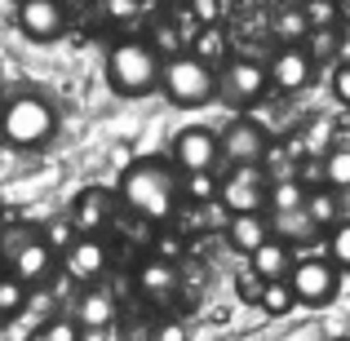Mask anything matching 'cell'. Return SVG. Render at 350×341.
Here are the masks:
<instances>
[{
    "label": "cell",
    "instance_id": "obj_1",
    "mask_svg": "<svg viewBox=\"0 0 350 341\" xmlns=\"http://www.w3.org/2000/svg\"><path fill=\"white\" fill-rule=\"evenodd\" d=\"M120 200H124V208L133 217L164 226L173 213H178L182 178L173 173L169 160H160V155H142V160H133L124 173H120Z\"/></svg>",
    "mask_w": 350,
    "mask_h": 341
},
{
    "label": "cell",
    "instance_id": "obj_2",
    "mask_svg": "<svg viewBox=\"0 0 350 341\" xmlns=\"http://www.w3.org/2000/svg\"><path fill=\"white\" fill-rule=\"evenodd\" d=\"M160 53L146 40H120L107 53V80L120 98H146L160 89Z\"/></svg>",
    "mask_w": 350,
    "mask_h": 341
},
{
    "label": "cell",
    "instance_id": "obj_3",
    "mask_svg": "<svg viewBox=\"0 0 350 341\" xmlns=\"http://www.w3.org/2000/svg\"><path fill=\"white\" fill-rule=\"evenodd\" d=\"M53 128H58V115H53V107L44 103V98H36V94L9 98L5 111H0V137H5L9 146H18V151L44 146L53 137Z\"/></svg>",
    "mask_w": 350,
    "mask_h": 341
},
{
    "label": "cell",
    "instance_id": "obj_4",
    "mask_svg": "<svg viewBox=\"0 0 350 341\" xmlns=\"http://www.w3.org/2000/svg\"><path fill=\"white\" fill-rule=\"evenodd\" d=\"M160 89L178 107H200L217 94V71L208 62H200L196 53H173L160 67Z\"/></svg>",
    "mask_w": 350,
    "mask_h": 341
},
{
    "label": "cell",
    "instance_id": "obj_5",
    "mask_svg": "<svg viewBox=\"0 0 350 341\" xmlns=\"http://www.w3.org/2000/svg\"><path fill=\"white\" fill-rule=\"evenodd\" d=\"M288 288L297 306H328L342 292V271L328 257H297L288 271Z\"/></svg>",
    "mask_w": 350,
    "mask_h": 341
},
{
    "label": "cell",
    "instance_id": "obj_6",
    "mask_svg": "<svg viewBox=\"0 0 350 341\" xmlns=\"http://www.w3.org/2000/svg\"><path fill=\"white\" fill-rule=\"evenodd\" d=\"M266 191H271V182H266V173L257 169V164H235L231 178H222V187H217V200H222V208L231 217L262 213L266 208Z\"/></svg>",
    "mask_w": 350,
    "mask_h": 341
},
{
    "label": "cell",
    "instance_id": "obj_7",
    "mask_svg": "<svg viewBox=\"0 0 350 341\" xmlns=\"http://www.w3.org/2000/svg\"><path fill=\"white\" fill-rule=\"evenodd\" d=\"M271 89V76L257 58H226L222 71H217V94L231 107H248Z\"/></svg>",
    "mask_w": 350,
    "mask_h": 341
},
{
    "label": "cell",
    "instance_id": "obj_8",
    "mask_svg": "<svg viewBox=\"0 0 350 341\" xmlns=\"http://www.w3.org/2000/svg\"><path fill=\"white\" fill-rule=\"evenodd\" d=\"M217 151L231 164H262L266 155H271V137H266V128L257 124L253 115H235L231 124L217 133Z\"/></svg>",
    "mask_w": 350,
    "mask_h": 341
},
{
    "label": "cell",
    "instance_id": "obj_9",
    "mask_svg": "<svg viewBox=\"0 0 350 341\" xmlns=\"http://www.w3.org/2000/svg\"><path fill=\"white\" fill-rule=\"evenodd\" d=\"M222 160L217 151V133L204 124H187L173 133V164L182 173H213V164Z\"/></svg>",
    "mask_w": 350,
    "mask_h": 341
},
{
    "label": "cell",
    "instance_id": "obj_10",
    "mask_svg": "<svg viewBox=\"0 0 350 341\" xmlns=\"http://www.w3.org/2000/svg\"><path fill=\"white\" fill-rule=\"evenodd\" d=\"M18 27L27 40L49 44L67 27V9H62V0H18Z\"/></svg>",
    "mask_w": 350,
    "mask_h": 341
},
{
    "label": "cell",
    "instance_id": "obj_11",
    "mask_svg": "<svg viewBox=\"0 0 350 341\" xmlns=\"http://www.w3.org/2000/svg\"><path fill=\"white\" fill-rule=\"evenodd\" d=\"M266 76H271V85L280 89V94H297V89H306L310 80H315V62H310V53L301 49V44H284V49L266 62Z\"/></svg>",
    "mask_w": 350,
    "mask_h": 341
},
{
    "label": "cell",
    "instance_id": "obj_12",
    "mask_svg": "<svg viewBox=\"0 0 350 341\" xmlns=\"http://www.w3.org/2000/svg\"><path fill=\"white\" fill-rule=\"evenodd\" d=\"M67 222H71L76 235H98V230H107V222H111V195H107L103 187H85L71 200Z\"/></svg>",
    "mask_w": 350,
    "mask_h": 341
},
{
    "label": "cell",
    "instance_id": "obj_13",
    "mask_svg": "<svg viewBox=\"0 0 350 341\" xmlns=\"http://www.w3.org/2000/svg\"><path fill=\"white\" fill-rule=\"evenodd\" d=\"M53 271V248L44 244V239H27L23 248H14V257H9V275H14L18 284H44Z\"/></svg>",
    "mask_w": 350,
    "mask_h": 341
},
{
    "label": "cell",
    "instance_id": "obj_14",
    "mask_svg": "<svg viewBox=\"0 0 350 341\" xmlns=\"http://www.w3.org/2000/svg\"><path fill=\"white\" fill-rule=\"evenodd\" d=\"M107 271V244L98 235H76L67 248V275L71 279H98Z\"/></svg>",
    "mask_w": 350,
    "mask_h": 341
},
{
    "label": "cell",
    "instance_id": "obj_15",
    "mask_svg": "<svg viewBox=\"0 0 350 341\" xmlns=\"http://www.w3.org/2000/svg\"><path fill=\"white\" fill-rule=\"evenodd\" d=\"M248 271H253L262 284H271V279H288V271H293V244L266 239L257 253H248Z\"/></svg>",
    "mask_w": 350,
    "mask_h": 341
},
{
    "label": "cell",
    "instance_id": "obj_16",
    "mask_svg": "<svg viewBox=\"0 0 350 341\" xmlns=\"http://www.w3.org/2000/svg\"><path fill=\"white\" fill-rule=\"evenodd\" d=\"M271 239V222L262 213H239L226 217V244L239 248V253H257V248Z\"/></svg>",
    "mask_w": 350,
    "mask_h": 341
},
{
    "label": "cell",
    "instance_id": "obj_17",
    "mask_svg": "<svg viewBox=\"0 0 350 341\" xmlns=\"http://www.w3.org/2000/svg\"><path fill=\"white\" fill-rule=\"evenodd\" d=\"M80 324V333L85 328H107V324H116V297L107 288H89L85 297L76 301V315H71Z\"/></svg>",
    "mask_w": 350,
    "mask_h": 341
},
{
    "label": "cell",
    "instance_id": "obj_18",
    "mask_svg": "<svg viewBox=\"0 0 350 341\" xmlns=\"http://www.w3.org/2000/svg\"><path fill=\"white\" fill-rule=\"evenodd\" d=\"M301 213L310 217V226H328L333 230L337 222H342V200H337V191H328V187H315V191H306V204H301Z\"/></svg>",
    "mask_w": 350,
    "mask_h": 341
},
{
    "label": "cell",
    "instance_id": "obj_19",
    "mask_svg": "<svg viewBox=\"0 0 350 341\" xmlns=\"http://www.w3.org/2000/svg\"><path fill=\"white\" fill-rule=\"evenodd\" d=\"M137 288L142 292H151V297H164V292H173L178 288V266L173 262H146V266H137Z\"/></svg>",
    "mask_w": 350,
    "mask_h": 341
},
{
    "label": "cell",
    "instance_id": "obj_20",
    "mask_svg": "<svg viewBox=\"0 0 350 341\" xmlns=\"http://www.w3.org/2000/svg\"><path fill=\"white\" fill-rule=\"evenodd\" d=\"M319 182H324L328 191H350V146H333V151L319 160Z\"/></svg>",
    "mask_w": 350,
    "mask_h": 341
},
{
    "label": "cell",
    "instance_id": "obj_21",
    "mask_svg": "<svg viewBox=\"0 0 350 341\" xmlns=\"http://www.w3.org/2000/svg\"><path fill=\"white\" fill-rule=\"evenodd\" d=\"M266 204H271V213H297L306 204V187L297 178H275L266 191Z\"/></svg>",
    "mask_w": 350,
    "mask_h": 341
},
{
    "label": "cell",
    "instance_id": "obj_22",
    "mask_svg": "<svg viewBox=\"0 0 350 341\" xmlns=\"http://www.w3.org/2000/svg\"><path fill=\"white\" fill-rule=\"evenodd\" d=\"M293 306H297V297H293L288 279H271V284H262V297H257V310H266V315L284 319Z\"/></svg>",
    "mask_w": 350,
    "mask_h": 341
},
{
    "label": "cell",
    "instance_id": "obj_23",
    "mask_svg": "<svg viewBox=\"0 0 350 341\" xmlns=\"http://www.w3.org/2000/svg\"><path fill=\"white\" fill-rule=\"evenodd\" d=\"M306 14H301V5H284L280 14H275V36H280L284 44H301L306 40Z\"/></svg>",
    "mask_w": 350,
    "mask_h": 341
},
{
    "label": "cell",
    "instance_id": "obj_24",
    "mask_svg": "<svg viewBox=\"0 0 350 341\" xmlns=\"http://www.w3.org/2000/svg\"><path fill=\"white\" fill-rule=\"evenodd\" d=\"M324 253H328V262H333L342 275H350V217H346V222H337L333 230H328Z\"/></svg>",
    "mask_w": 350,
    "mask_h": 341
},
{
    "label": "cell",
    "instance_id": "obj_25",
    "mask_svg": "<svg viewBox=\"0 0 350 341\" xmlns=\"http://www.w3.org/2000/svg\"><path fill=\"white\" fill-rule=\"evenodd\" d=\"M271 230H280V244H288V239H310L315 235V226H310V217L301 213H275L271 217Z\"/></svg>",
    "mask_w": 350,
    "mask_h": 341
},
{
    "label": "cell",
    "instance_id": "obj_26",
    "mask_svg": "<svg viewBox=\"0 0 350 341\" xmlns=\"http://www.w3.org/2000/svg\"><path fill=\"white\" fill-rule=\"evenodd\" d=\"M301 49L310 53V62H328L337 53V27H315V31H306V40H301Z\"/></svg>",
    "mask_w": 350,
    "mask_h": 341
},
{
    "label": "cell",
    "instance_id": "obj_27",
    "mask_svg": "<svg viewBox=\"0 0 350 341\" xmlns=\"http://www.w3.org/2000/svg\"><path fill=\"white\" fill-rule=\"evenodd\" d=\"M27 341H80V324L67 319V315H53L49 324H40Z\"/></svg>",
    "mask_w": 350,
    "mask_h": 341
},
{
    "label": "cell",
    "instance_id": "obj_28",
    "mask_svg": "<svg viewBox=\"0 0 350 341\" xmlns=\"http://www.w3.org/2000/svg\"><path fill=\"white\" fill-rule=\"evenodd\" d=\"M23 301H27V288L14 275H5V279H0V319H14L18 310H23Z\"/></svg>",
    "mask_w": 350,
    "mask_h": 341
},
{
    "label": "cell",
    "instance_id": "obj_29",
    "mask_svg": "<svg viewBox=\"0 0 350 341\" xmlns=\"http://www.w3.org/2000/svg\"><path fill=\"white\" fill-rule=\"evenodd\" d=\"M301 14H306V27L315 31V27H337V0H306L301 5Z\"/></svg>",
    "mask_w": 350,
    "mask_h": 341
},
{
    "label": "cell",
    "instance_id": "obj_30",
    "mask_svg": "<svg viewBox=\"0 0 350 341\" xmlns=\"http://www.w3.org/2000/svg\"><path fill=\"white\" fill-rule=\"evenodd\" d=\"M196 58L217 71V62H222V31H217V27H204V31L196 36Z\"/></svg>",
    "mask_w": 350,
    "mask_h": 341
},
{
    "label": "cell",
    "instance_id": "obj_31",
    "mask_svg": "<svg viewBox=\"0 0 350 341\" xmlns=\"http://www.w3.org/2000/svg\"><path fill=\"white\" fill-rule=\"evenodd\" d=\"M44 244H49L53 253H58V248L67 253V248L76 244V230H71V222H67V217H53V222H49V230H44Z\"/></svg>",
    "mask_w": 350,
    "mask_h": 341
},
{
    "label": "cell",
    "instance_id": "obj_32",
    "mask_svg": "<svg viewBox=\"0 0 350 341\" xmlns=\"http://www.w3.org/2000/svg\"><path fill=\"white\" fill-rule=\"evenodd\" d=\"M182 195H191V200H217V182L208 178V173H187Z\"/></svg>",
    "mask_w": 350,
    "mask_h": 341
},
{
    "label": "cell",
    "instance_id": "obj_33",
    "mask_svg": "<svg viewBox=\"0 0 350 341\" xmlns=\"http://www.w3.org/2000/svg\"><path fill=\"white\" fill-rule=\"evenodd\" d=\"M235 297L244 301V306H257V297H262V279H257L253 271H239V279H235Z\"/></svg>",
    "mask_w": 350,
    "mask_h": 341
},
{
    "label": "cell",
    "instance_id": "obj_34",
    "mask_svg": "<svg viewBox=\"0 0 350 341\" xmlns=\"http://www.w3.org/2000/svg\"><path fill=\"white\" fill-rule=\"evenodd\" d=\"M328 89H333V98H337L342 107H350V62H337V67H333Z\"/></svg>",
    "mask_w": 350,
    "mask_h": 341
},
{
    "label": "cell",
    "instance_id": "obj_35",
    "mask_svg": "<svg viewBox=\"0 0 350 341\" xmlns=\"http://www.w3.org/2000/svg\"><path fill=\"white\" fill-rule=\"evenodd\" d=\"M222 0H191V14H196L200 18V23H204V27H217V18H222Z\"/></svg>",
    "mask_w": 350,
    "mask_h": 341
},
{
    "label": "cell",
    "instance_id": "obj_36",
    "mask_svg": "<svg viewBox=\"0 0 350 341\" xmlns=\"http://www.w3.org/2000/svg\"><path fill=\"white\" fill-rule=\"evenodd\" d=\"M178 253H182L178 235H160V239H155V257H160V262H178Z\"/></svg>",
    "mask_w": 350,
    "mask_h": 341
},
{
    "label": "cell",
    "instance_id": "obj_37",
    "mask_svg": "<svg viewBox=\"0 0 350 341\" xmlns=\"http://www.w3.org/2000/svg\"><path fill=\"white\" fill-rule=\"evenodd\" d=\"M155 341H187V328H182V324H164Z\"/></svg>",
    "mask_w": 350,
    "mask_h": 341
},
{
    "label": "cell",
    "instance_id": "obj_38",
    "mask_svg": "<svg viewBox=\"0 0 350 341\" xmlns=\"http://www.w3.org/2000/svg\"><path fill=\"white\" fill-rule=\"evenodd\" d=\"M337 341H350V337H337Z\"/></svg>",
    "mask_w": 350,
    "mask_h": 341
},
{
    "label": "cell",
    "instance_id": "obj_39",
    "mask_svg": "<svg viewBox=\"0 0 350 341\" xmlns=\"http://www.w3.org/2000/svg\"><path fill=\"white\" fill-rule=\"evenodd\" d=\"M346 111H350V107H346Z\"/></svg>",
    "mask_w": 350,
    "mask_h": 341
}]
</instances>
